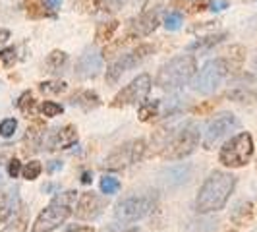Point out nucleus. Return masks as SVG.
<instances>
[{
  "mask_svg": "<svg viewBox=\"0 0 257 232\" xmlns=\"http://www.w3.org/2000/svg\"><path fill=\"white\" fill-rule=\"evenodd\" d=\"M159 108H161V101H143L140 104L138 116H140L142 122H149L155 116H159Z\"/></svg>",
  "mask_w": 257,
  "mask_h": 232,
  "instance_id": "24",
  "label": "nucleus"
},
{
  "mask_svg": "<svg viewBox=\"0 0 257 232\" xmlns=\"http://www.w3.org/2000/svg\"><path fill=\"white\" fill-rule=\"evenodd\" d=\"M103 58H104L103 52H99L97 49H93V47L87 49V51L77 58V62H76L77 77H81V79L95 77L101 72V68H103Z\"/></svg>",
  "mask_w": 257,
  "mask_h": 232,
  "instance_id": "13",
  "label": "nucleus"
},
{
  "mask_svg": "<svg viewBox=\"0 0 257 232\" xmlns=\"http://www.w3.org/2000/svg\"><path fill=\"white\" fill-rule=\"evenodd\" d=\"M182 24H184V16H182L180 10H170V12L165 16V27H167L168 31L180 29Z\"/></svg>",
  "mask_w": 257,
  "mask_h": 232,
  "instance_id": "32",
  "label": "nucleus"
},
{
  "mask_svg": "<svg viewBox=\"0 0 257 232\" xmlns=\"http://www.w3.org/2000/svg\"><path fill=\"white\" fill-rule=\"evenodd\" d=\"M232 62L228 58H211L207 60L203 68L195 74L192 87L199 95H211L219 89V85L230 74Z\"/></svg>",
  "mask_w": 257,
  "mask_h": 232,
  "instance_id": "5",
  "label": "nucleus"
},
{
  "mask_svg": "<svg viewBox=\"0 0 257 232\" xmlns=\"http://www.w3.org/2000/svg\"><path fill=\"white\" fill-rule=\"evenodd\" d=\"M16 106H18L27 118L33 116V112H35V99H33V93H31V91H24V93L18 97Z\"/></svg>",
  "mask_w": 257,
  "mask_h": 232,
  "instance_id": "25",
  "label": "nucleus"
},
{
  "mask_svg": "<svg viewBox=\"0 0 257 232\" xmlns=\"http://www.w3.org/2000/svg\"><path fill=\"white\" fill-rule=\"evenodd\" d=\"M211 0H174V6H182V10L186 8V12L195 14V12H201L209 8Z\"/></svg>",
  "mask_w": 257,
  "mask_h": 232,
  "instance_id": "28",
  "label": "nucleus"
},
{
  "mask_svg": "<svg viewBox=\"0 0 257 232\" xmlns=\"http://www.w3.org/2000/svg\"><path fill=\"white\" fill-rule=\"evenodd\" d=\"M41 172H43V165L39 161H29L26 167L22 168V174L26 180H37Z\"/></svg>",
  "mask_w": 257,
  "mask_h": 232,
  "instance_id": "33",
  "label": "nucleus"
},
{
  "mask_svg": "<svg viewBox=\"0 0 257 232\" xmlns=\"http://www.w3.org/2000/svg\"><path fill=\"white\" fill-rule=\"evenodd\" d=\"M26 14L31 20H45V18H54V12H51L45 4V0H24Z\"/></svg>",
  "mask_w": 257,
  "mask_h": 232,
  "instance_id": "22",
  "label": "nucleus"
},
{
  "mask_svg": "<svg viewBox=\"0 0 257 232\" xmlns=\"http://www.w3.org/2000/svg\"><path fill=\"white\" fill-rule=\"evenodd\" d=\"M257 217V199H244L232 209L230 220L238 226H245Z\"/></svg>",
  "mask_w": 257,
  "mask_h": 232,
  "instance_id": "17",
  "label": "nucleus"
},
{
  "mask_svg": "<svg viewBox=\"0 0 257 232\" xmlns=\"http://www.w3.org/2000/svg\"><path fill=\"white\" fill-rule=\"evenodd\" d=\"M2 161H4V155H0V167H2ZM0 184H2V174H0Z\"/></svg>",
  "mask_w": 257,
  "mask_h": 232,
  "instance_id": "48",
  "label": "nucleus"
},
{
  "mask_svg": "<svg viewBox=\"0 0 257 232\" xmlns=\"http://www.w3.org/2000/svg\"><path fill=\"white\" fill-rule=\"evenodd\" d=\"M99 188H101V192H103L104 195H114V193L120 192L122 184H120V180L114 178V176H106V174H104L103 178H101V182H99Z\"/></svg>",
  "mask_w": 257,
  "mask_h": 232,
  "instance_id": "30",
  "label": "nucleus"
},
{
  "mask_svg": "<svg viewBox=\"0 0 257 232\" xmlns=\"http://www.w3.org/2000/svg\"><path fill=\"white\" fill-rule=\"evenodd\" d=\"M253 2H257V0H253Z\"/></svg>",
  "mask_w": 257,
  "mask_h": 232,
  "instance_id": "50",
  "label": "nucleus"
},
{
  "mask_svg": "<svg viewBox=\"0 0 257 232\" xmlns=\"http://www.w3.org/2000/svg\"><path fill=\"white\" fill-rule=\"evenodd\" d=\"M27 224H29V209L26 205H20L12 215V219L8 220V224L4 226V232H26Z\"/></svg>",
  "mask_w": 257,
  "mask_h": 232,
  "instance_id": "21",
  "label": "nucleus"
},
{
  "mask_svg": "<svg viewBox=\"0 0 257 232\" xmlns=\"http://www.w3.org/2000/svg\"><path fill=\"white\" fill-rule=\"evenodd\" d=\"M22 163L18 161V159H10V163H8V176L10 178H18L20 174H22Z\"/></svg>",
  "mask_w": 257,
  "mask_h": 232,
  "instance_id": "38",
  "label": "nucleus"
},
{
  "mask_svg": "<svg viewBox=\"0 0 257 232\" xmlns=\"http://www.w3.org/2000/svg\"><path fill=\"white\" fill-rule=\"evenodd\" d=\"M45 132H47L45 120L35 118L31 122V126L27 128L26 138H24V151H26V155H33L41 151L43 142H45Z\"/></svg>",
  "mask_w": 257,
  "mask_h": 232,
  "instance_id": "16",
  "label": "nucleus"
},
{
  "mask_svg": "<svg viewBox=\"0 0 257 232\" xmlns=\"http://www.w3.org/2000/svg\"><path fill=\"white\" fill-rule=\"evenodd\" d=\"M91 180H93V174H91L89 170H85L81 174V184H91Z\"/></svg>",
  "mask_w": 257,
  "mask_h": 232,
  "instance_id": "46",
  "label": "nucleus"
},
{
  "mask_svg": "<svg viewBox=\"0 0 257 232\" xmlns=\"http://www.w3.org/2000/svg\"><path fill=\"white\" fill-rule=\"evenodd\" d=\"M253 157V138L249 132H240L220 147V165L228 168L245 167Z\"/></svg>",
  "mask_w": 257,
  "mask_h": 232,
  "instance_id": "6",
  "label": "nucleus"
},
{
  "mask_svg": "<svg viewBox=\"0 0 257 232\" xmlns=\"http://www.w3.org/2000/svg\"><path fill=\"white\" fill-rule=\"evenodd\" d=\"M20 205L22 203H20V197H18V190L0 193V224L12 219V215L18 211Z\"/></svg>",
  "mask_w": 257,
  "mask_h": 232,
  "instance_id": "19",
  "label": "nucleus"
},
{
  "mask_svg": "<svg viewBox=\"0 0 257 232\" xmlns=\"http://www.w3.org/2000/svg\"><path fill=\"white\" fill-rule=\"evenodd\" d=\"M153 52H155V47L151 43H142V45H138L136 49H132L130 52L120 54L114 62L108 66V70H106V83H108V85H114L116 81L124 76L126 72L134 70L136 66H140L143 60H147Z\"/></svg>",
  "mask_w": 257,
  "mask_h": 232,
  "instance_id": "7",
  "label": "nucleus"
},
{
  "mask_svg": "<svg viewBox=\"0 0 257 232\" xmlns=\"http://www.w3.org/2000/svg\"><path fill=\"white\" fill-rule=\"evenodd\" d=\"M16 60H18V56H16V49L14 47H6V49L0 51V62L6 68H12L16 64Z\"/></svg>",
  "mask_w": 257,
  "mask_h": 232,
  "instance_id": "37",
  "label": "nucleus"
},
{
  "mask_svg": "<svg viewBox=\"0 0 257 232\" xmlns=\"http://www.w3.org/2000/svg\"><path fill=\"white\" fill-rule=\"evenodd\" d=\"M93 2H95V8H99L101 12L114 14L118 10H122L132 0H93Z\"/></svg>",
  "mask_w": 257,
  "mask_h": 232,
  "instance_id": "26",
  "label": "nucleus"
},
{
  "mask_svg": "<svg viewBox=\"0 0 257 232\" xmlns=\"http://www.w3.org/2000/svg\"><path fill=\"white\" fill-rule=\"evenodd\" d=\"M56 190H60V186H56V184H47V186H43V192L45 193L56 192Z\"/></svg>",
  "mask_w": 257,
  "mask_h": 232,
  "instance_id": "47",
  "label": "nucleus"
},
{
  "mask_svg": "<svg viewBox=\"0 0 257 232\" xmlns=\"http://www.w3.org/2000/svg\"><path fill=\"white\" fill-rule=\"evenodd\" d=\"M18 130V120L16 118H4L0 122V136L2 138H12Z\"/></svg>",
  "mask_w": 257,
  "mask_h": 232,
  "instance_id": "36",
  "label": "nucleus"
},
{
  "mask_svg": "<svg viewBox=\"0 0 257 232\" xmlns=\"http://www.w3.org/2000/svg\"><path fill=\"white\" fill-rule=\"evenodd\" d=\"M64 232H93V228H91V226H85V224H74V226L66 228Z\"/></svg>",
  "mask_w": 257,
  "mask_h": 232,
  "instance_id": "41",
  "label": "nucleus"
},
{
  "mask_svg": "<svg viewBox=\"0 0 257 232\" xmlns=\"http://www.w3.org/2000/svg\"><path fill=\"white\" fill-rule=\"evenodd\" d=\"M116 29H118V22H116V20H112V22H104V24H99V26H97V33H95V37H97V41H110Z\"/></svg>",
  "mask_w": 257,
  "mask_h": 232,
  "instance_id": "29",
  "label": "nucleus"
},
{
  "mask_svg": "<svg viewBox=\"0 0 257 232\" xmlns=\"http://www.w3.org/2000/svg\"><path fill=\"white\" fill-rule=\"evenodd\" d=\"M236 188V176L224 170H215L205 178L203 186L195 197V211L197 213H215L224 209L232 192Z\"/></svg>",
  "mask_w": 257,
  "mask_h": 232,
  "instance_id": "1",
  "label": "nucleus"
},
{
  "mask_svg": "<svg viewBox=\"0 0 257 232\" xmlns=\"http://www.w3.org/2000/svg\"><path fill=\"white\" fill-rule=\"evenodd\" d=\"M215 104H217V101H207V103L203 104H197V106H193L192 112L193 114H205V112H209V110H213L215 108Z\"/></svg>",
  "mask_w": 257,
  "mask_h": 232,
  "instance_id": "39",
  "label": "nucleus"
},
{
  "mask_svg": "<svg viewBox=\"0 0 257 232\" xmlns=\"http://www.w3.org/2000/svg\"><path fill=\"white\" fill-rule=\"evenodd\" d=\"M77 142V128L74 124H66L62 128H56L51 136L47 138L45 147L49 151H58V149H68Z\"/></svg>",
  "mask_w": 257,
  "mask_h": 232,
  "instance_id": "15",
  "label": "nucleus"
},
{
  "mask_svg": "<svg viewBox=\"0 0 257 232\" xmlns=\"http://www.w3.org/2000/svg\"><path fill=\"white\" fill-rule=\"evenodd\" d=\"M228 232H234V230H228Z\"/></svg>",
  "mask_w": 257,
  "mask_h": 232,
  "instance_id": "49",
  "label": "nucleus"
},
{
  "mask_svg": "<svg viewBox=\"0 0 257 232\" xmlns=\"http://www.w3.org/2000/svg\"><path fill=\"white\" fill-rule=\"evenodd\" d=\"M147 151V143L145 140H132L122 145H118L114 151L106 155L103 167L106 170H122V168H128L136 163H140Z\"/></svg>",
  "mask_w": 257,
  "mask_h": 232,
  "instance_id": "9",
  "label": "nucleus"
},
{
  "mask_svg": "<svg viewBox=\"0 0 257 232\" xmlns=\"http://www.w3.org/2000/svg\"><path fill=\"white\" fill-rule=\"evenodd\" d=\"M8 39H10V31L4 29V27H0V45H4Z\"/></svg>",
  "mask_w": 257,
  "mask_h": 232,
  "instance_id": "45",
  "label": "nucleus"
},
{
  "mask_svg": "<svg viewBox=\"0 0 257 232\" xmlns=\"http://www.w3.org/2000/svg\"><path fill=\"white\" fill-rule=\"evenodd\" d=\"M159 10L155 8V10H147V12L140 14L138 18H134L132 22H130V27H128V35L132 39L134 37H147V35H151L155 29L159 27Z\"/></svg>",
  "mask_w": 257,
  "mask_h": 232,
  "instance_id": "14",
  "label": "nucleus"
},
{
  "mask_svg": "<svg viewBox=\"0 0 257 232\" xmlns=\"http://www.w3.org/2000/svg\"><path fill=\"white\" fill-rule=\"evenodd\" d=\"M168 176H172V178H168V184H172V186H180L184 182L190 178V167L186 165V167H176V168H170L168 170Z\"/></svg>",
  "mask_w": 257,
  "mask_h": 232,
  "instance_id": "31",
  "label": "nucleus"
},
{
  "mask_svg": "<svg viewBox=\"0 0 257 232\" xmlns=\"http://www.w3.org/2000/svg\"><path fill=\"white\" fill-rule=\"evenodd\" d=\"M228 37V33H215V35H207V37H199L197 41H193L192 45H188V52H209L213 47H217L219 43H222Z\"/></svg>",
  "mask_w": 257,
  "mask_h": 232,
  "instance_id": "20",
  "label": "nucleus"
},
{
  "mask_svg": "<svg viewBox=\"0 0 257 232\" xmlns=\"http://www.w3.org/2000/svg\"><path fill=\"white\" fill-rule=\"evenodd\" d=\"M226 97L232 101H238V103H251L253 99H257V93L247 87H236V89L228 91Z\"/></svg>",
  "mask_w": 257,
  "mask_h": 232,
  "instance_id": "27",
  "label": "nucleus"
},
{
  "mask_svg": "<svg viewBox=\"0 0 257 232\" xmlns=\"http://www.w3.org/2000/svg\"><path fill=\"white\" fill-rule=\"evenodd\" d=\"M151 76L149 74H140L138 77H134L128 85H124L122 89L114 95V99L110 101L112 108H122V106H130V104H142L145 101V97L151 91Z\"/></svg>",
  "mask_w": 257,
  "mask_h": 232,
  "instance_id": "10",
  "label": "nucleus"
},
{
  "mask_svg": "<svg viewBox=\"0 0 257 232\" xmlns=\"http://www.w3.org/2000/svg\"><path fill=\"white\" fill-rule=\"evenodd\" d=\"M76 195L77 192H74V190L56 193L51 199V203L39 213V217L33 222L31 232H52L56 230L60 224H64L66 220L70 219V215L74 213Z\"/></svg>",
  "mask_w": 257,
  "mask_h": 232,
  "instance_id": "4",
  "label": "nucleus"
},
{
  "mask_svg": "<svg viewBox=\"0 0 257 232\" xmlns=\"http://www.w3.org/2000/svg\"><path fill=\"white\" fill-rule=\"evenodd\" d=\"M155 197L153 195H130L120 199L114 207V219L122 224L138 222L143 217H147L155 209Z\"/></svg>",
  "mask_w": 257,
  "mask_h": 232,
  "instance_id": "8",
  "label": "nucleus"
},
{
  "mask_svg": "<svg viewBox=\"0 0 257 232\" xmlns=\"http://www.w3.org/2000/svg\"><path fill=\"white\" fill-rule=\"evenodd\" d=\"M226 8H228V0H211V4H209L211 12H222Z\"/></svg>",
  "mask_w": 257,
  "mask_h": 232,
  "instance_id": "40",
  "label": "nucleus"
},
{
  "mask_svg": "<svg viewBox=\"0 0 257 232\" xmlns=\"http://www.w3.org/2000/svg\"><path fill=\"white\" fill-rule=\"evenodd\" d=\"M197 60L193 54H178L159 68L155 83L159 89L178 91L195 77Z\"/></svg>",
  "mask_w": 257,
  "mask_h": 232,
  "instance_id": "3",
  "label": "nucleus"
},
{
  "mask_svg": "<svg viewBox=\"0 0 257 232\" xmlns=\"http://www.w3.org/2000/svg\"><path fill=\"white\" fill-rule=\"evenodd\" d=\"M106 209V199L97 195L93 192H85L79 195L74 209V215L77 220H95L103 215V211Z\"/></svg>",
  "mask_w": 257,
  "mask_h": 232,
  "instance_id": "12",
  "label": "nucleus"
},
{
  "mask_svg": "<svg viewBox=\"0 0 257 232\" xmlns=\"http://www.w3.org/2000/svg\"><path fill=\"white\" fill-rule=\"evenodd\" d=\"M240 126V120L232 112H220L219 116H215L209 126L205 130V138H203V149H213L217 143H220L230 132Z\"/></svg>",
  "mask_w": 257,
  "mask_h": 232,
  "instance_id": "11",
  "label": "nucleus"
},
{
  "mask_svg": "<svg viewBox=\"0 0 257 232\" xmlns=\"http://www.w3.org/2000/svg\"><path fill=\"white\" fill-rule=\"evenodd\" d=\"M68 103L72 104V106H79L81 110H85V112H89V110H95V108H99L103 101H101V97L95 93V91L91 89H79L76 91L70 99H68Z\"/></svg>",
  "mask_w": 257,
  "mask_h": 232,
  "instance_id": "18",
  "label": "nucleus"
},
{
  "mask_svg": "<svg viewBox=\"0 0 257 232\" xmlns=\"http://www.w3.org/2000/svg\"><path fill=\"white\" fill-rule=\"evenodd\" d=\"M45 4H47V8H49L51 12H56V10L62 6V0H45Z\"/></svg>",
  "mask_w": 257,
  "mask_h": 232,
  "instance_id": "44",
  "label": "nucleus"
},
{
  "mask_svg": "<svg viewBox=\"0 0 257 232\" xmlns=\"http://www.w3.org/2000/svg\"><path fill=\"white\" fill-rule=\"evenodd\" d=\"M41 112H43V116H47V118H52V116L62 114L64 112V106L54 103V101H45V103L41 104Z\"/></svg>",
  "mask_w": 257,
  "mask_h": 232,
  "instance_id": "35",
  "label": "nucleus"
},
{
  "mask_svg": "<svg viewBox=\"0 0 257 232\" xmlns=\"http://www.w3.org/2000/svg\"><path fill=\"white\" fill-rule=\"evenodd\" d=\"M62 167H64V163H62V161H51V163L47 165V170H49L51 174H54L56 170H60Z\"/></svg>",
  "mask_w": 257,
  "mask_h": 232,
  "instance_id": "42",
  "label": "nucleus"
},
{
  "mask_svg": "<svg viewBox=\"0 0 257 232\" xmlns=\"http://www.w3.org/2000/svg\"><path fill=\"white\" fill-rule=\"evenodd\" d=\"M101 232H140L136 226H128V228H118V226H108V228H103Z\"/></svg>",
  "mask_w": 257,
  "mask_h": 232,
  "instance_id": "43",
  "label": "nucleus"
},
{
  "mask_svg": "<svg viewBox=\"0 0 257 232\" xmlns=\"http://www.w3.org/2000/svg\"><path fill=\"white\" fill-rule=\"evenodd\" d=\"M66 89L64 81H56V79H51V81H41L39 83V91L43 93H51V95H58Z\"/></svg>",
  "mask_w": 257,
  "mask_h": 232,
  "instance_id": "34",
  "label": "nucleus"
},
{
  "mask_svg": "<svg viewBox=\"0 0 257 232\" xmlns=\"http://www.w3.org/2000/svg\"><path fill=\"white\" fill-rule=\"evenodd\" d=\"M157 142L161 149V157L168 161H180L184 157L192 155L199 145V128L197 124L188 122L180 128L161 130L157 134Z\"/></svg>",
  "mask_w": 257,
  "mask_h": 232,
  "instance_id": "2",
  "label": "nucleus"
},
{
  "mask_svg": "<svg viewBox=\"0 0 257 232\" xmlns=\"http://www.w3.org/2000/svg\"><path fill=\"white\" fill-rule=\"evenodd\" d=\"M66 62H68V54L64 51H52L47 56V60L43 64V70L49 72V74H60L62 68L66 66Z\"/></svg>",
  "mask_w": 257,
  "mask_h": 232,
  "instance_id": "23",
  "label": "nucleus"
}]
</instances>
